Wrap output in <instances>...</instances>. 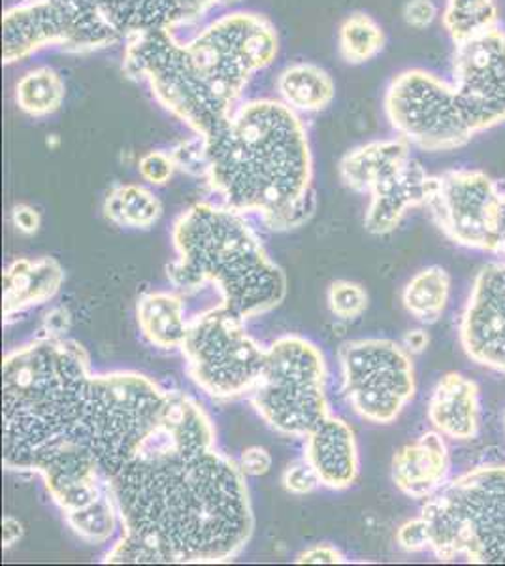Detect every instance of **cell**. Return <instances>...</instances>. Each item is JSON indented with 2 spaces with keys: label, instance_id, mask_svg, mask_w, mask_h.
Masks as SVG:
<instances>
[{
  "label": "cell",
  "instance_id": "1",
  "mask_svg": "<svg viewBox=\"0 0 505 566\" xmlns=\"http://www.w3.org/2000/svg\"><path fill=\"white\" fill-rule=\"evenodd\" d=\"M167 399L144 374H91L77 342L36 338L2 365L4 469L39 472L63 514L85 509L136 458Z\"/></svg>",
  "mask_w": 505,
  "mask_h": 566
},
{
  "label": "cell",
  "instance_id": "2",
  "mask_svg": "<svg viewBox=\"0 0 505 566\" xmlns=\"http://www.w3.org/2000/svg\"><path fill=\"white\" fill-rule=\"evenodd\" d=\"M240 464L191 448L162 416L135 459L108 483L123 538L104 563H224L248 546L253 510Z\"/></svg>",
  "mask_w": 505,
  "mask_h": 566
},
{
  "label": "cell",
  "instance_id": "3",
  "mask_svg": "<svg viewBox=\"0 0 505 566\" xmlns=\"http://www.w3.org/2000/svg\"><path fill=\"white\" fill-rule=\"evenodd\" d=\"M204 180L221 205L274 231L304 226L317 208L314 159L301 114L280 98H251L202 138Z\"/></svg>",
  "mask_w": 505,
  "mask_h": 566
},
{
  "label": "cell",
  "instance_id": "4",
  "mask_svg": "<svg viewBox=\"0 0 505 566\" xmlns=\"http://www.w3.org/2000/svg\"><path fill=\"white\" fill-rule=\"evenodd\" d=\"M172 240L178 259L168 264V277L181 290L213 283L221 306L243 322L283 303L285 274L269 258L245 213L199 202L176 219Z\"/></svg>",
  "mask_w": 505,
  "mask_h": 566
},
{
  "label": "cell",
  "instance_id": "5",
  "mask_svg": "<svg viewBox=\"0 0 505 566\" xmlns=\"http://www.w3.org/2000/svg\"><path fill=\"white\" fill-rule=\"evenodd\" d=\"M429 547L443 560L505 563V467H483L449 483L422 510Z\"/></svg>",
  "mask_w": 505,
  "mask_h": 566
},
{
  "label": "cell",
  "instance_id": "6",
  "mask_svg": "<svg viewBox=\"0 0 505 566\" xmlns=\"http://www.w3.org/2000/svg\"><path fill=\"white\" fill-rule=\"evenodd\" d=\"M187 57L202 84L215 97L236 108L259 72L274 65L280 36L263 13H223L186 40Z\"/></svg>",
  "mask_w": 505,
  "mask_h": 566
},
{
  "label": "cell",
  "instance_id": "7",
  "mask_svg": "<svg viewBox=\"0 0 505 566\" xmlns=\"http://www.w3.org/2000/svg\"><path fill=\"white\" fill-rule=\"evenodd\" d=\"M123 72L144 82L159 106L200 138L211 135L232 109L211 93L187 57L186 42L173 31L138 34L125 42Z\"/></svg>",
  "mask_w": 505,
  "mask_h": 566
},
{
  "label": "cell",
  "instance_id": "8",
  "mask_svg": "<svg viewBox=\"0 0 505 566\" xmlns=\"http://www.w3.org/2000/svg\"><path fill=\"white\" fill-rule=\"evenodd\" d=\"M325 381L327 365L319 348L302 336H283L266 349L251 405L274 431L306 438L330 413Z\"/></svg>",
  "mask_w": 505,
  "mask_h": 566
},
{
  "label": "cell",
  "instance_id": "9",
  "mask_svg": "<svg viewBox=\"0 0 505 566\" xmlns=\"http://www.w3.org/2000/svg\"><path fill=\"white\" fill-rule=\"evenodd\" d=\"M181 352L191 380L219 400L253 392L266 365V349L248 335L242 317L223 306L192 317Z\"/></svg>",
  "mask_w": 505,
  "mask_h": 566
},
{
  "label": "cell",
  "instance_id": "10",
  "mask_svg": "<svg viewBox=\"0 0 505 566\" xmlns=\"http://www.w3.org/2000/svg\"><path fill=\"white\" fill-rule=\"evenodd\" d=\"M383 108L397 135L424 151H453L477 136L454 85L427 69L392 77Z\"/></svg>",
  "mask_w": 505,
  "mask_h": 566
},
{
  "label": "cell",
  "instance_id": "11",
  "mask_svg": "<svg viewBox=\"0 0 505 566\" xmlns=\"http://www.w3.org/2000/svg\"><path fill=\"white\" fill-rule=\"evenodd\" d=\"M122 42L108 21L74 0H20L2 15V61L7 66L50 48L90 53Z\"/></svg>",
  "mask_w": 505,
  "mask_h": 566
},
{
  "label": "cell",
  "instance_id": "12",
  "mask_svg": "<svg viewBox=\"0 0 505 566\" xmlns=\"http://www.w3.org/2000/svg\"><path fill=\"white\" fill-rule=\"evenodd\" d=\"M339 365L349 405L371 423H392L415 395L413 365L394 342H347Z\"/></svg>",
  "mask_w": 505,
  "mask_h": 566
},
{
  "label": "cell",
  "instance_id": "13",
  "mask_svg": "<svg viewBox=\"0 0 505 566\" xmlns=\"http://www.w3.org/2000/svg\"><path fill=\"white\" fill-rule=\"evenodd\" d=\"M496 181L481 170H449L434 176L427 202L432 218L449 239L475 250L499 251L496 237Z\"/></svg>",
  "mask_w": 505,
  "mask_h": 566
},
{
  "label": "cell",
  "instance_id": "14",
  "mask_svg": "<svg viewBox=\"0 0 505 566\" xmlns=\"http://www.w3.org/2000/svg\"><path fill=\"white\" fill-rule=\"evenodd\" d=\"M475 133L505 123V31L502 27L480 39L454 45L453 80Z\"/></svg>",
  "mask_w": 505,
  "mask_h": 566
},
{
  "label": "cell",
  "instance_id": "15",
  "mask_svg": "<svg viewBox=\"0 0 505 566\" xmlns=\"http://www.w3.org/2000/svg\"><path fill=\"white\" fill-rule=\"evenodd\" d=\"M461 338L475 363L505 373V264L486 266L475 280Z\"/></svg>",
  "mask_w": 505,
  "mask_h": 566
},
{
  "label": "cell",
  "instance_id": "16",
  "mask_svg": "<svg viewBox=\"0 0 505 566\" xmlns=\"http://www.w3.org/2000/svg\"><path fill=\"white\" fill-rule=\"evenodd\" d=\"M90 7L116 29L123 42L154 31L191 25L218 8L240 0H74Z\"/></svg>",
  "mask_w": 505,
  "mask_h": 566
},
{
  "label": "cell",
  "instance_id": "17",
  "mask_svg": "<svg viewBox=\"0 0 505 566\" xmlns=\"http://www.w3.org/2000/svg\"><path fill=\"white\" fill-rule=\"evenodd\" d=\"M434 176L421 163L410 159L400 170L370 191V207L366 210L365 227L370 234L394 231L411 208L427 207Z\"/></svg>",
  "mask_w": 505,
  "mask_h": 566
},
{
  "label": "cell",
  "instance_id": "18",
  "mask_svg": "<svg viewBox=\"0 0 505 566\" xmlns=\"http://www.w3.org/2000/svg\"><path fill=\"white\" fill-rule=\"evenodd\" d=\"M304 459L314 467L320 483L330 490H346L358 474V451L351 427L328 413L306 434Z\"/></svg>",
  "mask_w": 505,
  "mask_h": 566
},
{
  "label": "cell",
  "instance_id": "19",
  "mask_svg": "<svg viewBox=\"0 0 505 566\" xmlns=\"http://www.w3.org/2000/svg\"><path fill=\"white\" fill-rule=\"evenodd\" d=\"M448 469L445 442L440 434L429 432L397 451L392 459V480L411 499H427L442 488Z\"/></svg>",
  "mask_w": 505,
  "mask_h": 566
},
{
  "label": "cell",
  "instance_id": "20",
  "mask_svg": "<svg viewBox=\"0 0 505 566\" xmlns=\"http://www.w3.org/2000/svg\"><path fill=\"white\" fill-rule=\"evenodd\" d=\"M64 282L61 264L52 258L18 259L2 276V314L4 323L21 312L44 304L57 295Z\"/></svg>",
  "mask_w": 505,
  "mask_h": 566
},
{
  "label": "cell",
  "instance_id": "21",
  "mask_svg": "<svg viewBox=\"0 0 505 566\" xmlns=\"http://www.w3.org/2000/svg\"><path fill=\"white\" fill-rule=\"evenodd\" d=\"M411 144L400 136L368 142L351 149L339 163V176L351 191L370 193L379 181L394 175L411 159Z\"/></svg>",
  "mask_w": 505,
  "mask_h": 566
},
{
  "label": "cell",
  "instance_id": "22",
  "mask_svg": "<svg viewBox=\"0 0 505 566\" xmlns=\"http://www.w3.org/2000/svg\"><path fill=\"white\" fill-rule=\"evenodd\" d=\"M429 418L445 437L459 440L474 437L480 424V402L474 381L466 380L461 374L445 376L430 400Z\"/></svg>",
  "mask_w": 505,
  "mask_h": 566
},
{
  "label": "cell",
  "instance_id": "23",
  "mask_svg": "<svg viewBox=\"0 0 505 566\" xmlns=\"http://www.w3.org/2000/svg\"><path fill=\"white\" fill-rule=\"evenodd\" d=\"M280 101L296 114H317L327 109L336 97V84L325 69L314 63L285 66L275 80Z\"/></svg>",
  "mask_w": 505,
  "mask_h": 566
},
{
  "label": "cell",
  "instance_id": "24",
  "mask_svg": "<svg viewBox=\"0 0 505 566\" xmlns=\"http://www.w3.org/2000/svg\"><path fill=\"white\" fill-rule=\"evenodd\" d=\"M136 319L141 335L162 349L181 348L187 325L183 301L173 293H149L136 304Z\"/></svg>",
  "mask_w": 505,
  "mask_h": 566
},
{
  "label": "cell",
  "instance_id": "25",
  "mask_svg": "<svg viewBox=\"0 0 505 566\" xmlns=\"http://www.w3.org/2000/svg\"><path fill=\"white\" fill-rule=\"evenodd\" d=\"M66 97V85L53 66H34L15 82V106L34 119L50 117L61 109Z\"/></svg>",
  "mask_w": 505,
  "mask_h": 566
},
{
  "label": "cell",
  "instance_id": "26",
  "mask_svg": "<svg viewBox=\"0 0 505 566\" xmlns=\"http://www.w3.org/2000/svg\"><path fill=\"white\" fill-rule=\"evenodd\" d=\"M440 18L454 45L480 39L502 27L498 0H445Z\"/></svg>",
  "mask_w": 505,
  "mask_h": 566
},
{
  "label": "cell",
  "instance_id": "27",
  "mask_svg": "<svg viewBox=\"0 0 505 566\" xmlns=\"http://www.w3.org/2000/svg\"><path fill=\"white\" fill-rule=\"evenodd\" d=\"M104 216L116 226L149 229L162 216V205L148 187L128 184L109 191L104 200Z\"/></svg>",
  "mask_w": 505,
  "mask_h": 566
},
{
  "label": "cell",
  "instance_id": "28",
  "mask_svg": "<svg viewBox=\"0 0 505 566\" xmlns=\"http://www.w3.org/2000/svg\"><path fill=\"white\" fill-rule=\"evenodd\" d=\"M383 27L368 13H351L341 21L338 31V50L341 59L349 65H365L378 57L385 50Z\"/></svg>",
  "mask_w": 505,
  "mask_h": 566
},
{
  "label": "cell",
  "instance_id": "29",
  "mask_svg": "<svg viewBox=\"0 0 505 566\" xmlns=\"http://www.w3.org/2000/svg\"><path fill=\"white\" fill-rule=\"evenodd\" d=\"M448 272L440 266H430L419 272L403 291V304L422 322H435L442 316L449 298Z\"/></svg>",
  "mask_w": 505,
  "mask_h": 566
},
{
  "label": "cell",
  "instance_id": "30",
  "mask_svg": "<svg viewBox=\"0 0 505 566\" xmlns=\"http://www.w3.org/2000/svg\"><path fill=\"white\" fill-rule=\"evenodd\" d=\"M64 517L72 531L91 544L109 541V536L116 533V525L119 522L116 502L109 495V490L95 502H91L90 506L64 514Z\"/></svg>",
  "mask_w": 505,
  "mask_h": 566
},
{
  "label": "cell",
  "instance_id": "31",
  "mask_svg": "<svg viewBox=\"0 0 505 566\" xmlns=\"http://www.w3.org/2000/svg\"><path fill=\"white\" fill-rule=\"evenodd\" d=\"M368 306V295L358 283L339 280L328 290V308L339 319H355L362 316Z\"/></svg>",
  "mask_w": 505,
  "mask_h": 566
},
{
  "label": "cell",
  "instance_id": "32",
  "mask_svg": "<svg viewBox=\"0 0 505 566\" xmlns=\"http://www.w3.org/2000/svg\"><path fill=\"white\" fill-rule=\"evenodd\" d=\"M170 154L179 170L197 178H206L208 163H206L204 142L200 136L194 135L191 140L181 142Z\"/></svg>",
  "mask_w": 505,
  "mask_h": 566
},
{
  "label": "cell",
  "instance_id": "33",
  "mask_svg": "<svg viewBox=\"0 0 505 566\" xmlns=\"http://www.w3.org/2000/svg\"><path fill=\"white\" fill-rule=\"evenodd\" d=\"M138 170H140L141 178L149 181L151 186H165L178 170V165L173 161L170 151L157 149V151H149L141 157Z\"/></svg>",
  "mask_w": 505,
  "mask_h": 566
},
{
  "label": "cell",
  "instance_id": "34",
  "mask_svg": "<svg viewBox=\"0 0 505 566\" xmlns=\"http://www.w3.org/2000/svg\"><path fill=\"white\" fill-rule=\"evenodd\" d=\"M320 480L317 476V472H315L314 467L307 463L306 459L304 461H298V463H293L285 470V474H283V485H285V490L288 493H293V495H307V493H312V491L319 485Z\"/></svg>",
  "mask_w": 505,
  "mask_h": 566
},
{
  "label": "cell",
  "instance_id": "35",
  "mask_svg": "<svg viewBox=\"0 0 505 566\" xmlns=\"http://www.w3.org/2000/svg\"><path fill=\"white\" fill-rule=\"evenodd\" d=\"M403 21L413 29H427L440 18V8L434 0H408L403 7Z\"/></svg>",
  "mask_w": 505,
  "mask_h": 566
},
{
  "label": "cell",
  "instance_id": "36",
  "mask_svg": "<svg viewBox=\"0 0 505 566\" xmlns=\"http://www.w3.org/2000/svg\"><path fill=\"white\" fill-rule=\"evenodd\" d=\"M240 469L245 476H264L272 469V458L269 450H264L261 446H253L243 451L240 458Z\"/></svg>",
  "mask_w": 505,
  "mask_h": 566
},
{
  "label": "cell",
  "instance_id": "37",
  "mask_svg": "<svg viewBox=\"0 0 505 566\" xmlns=\"http://www.w3.org/2000/svg\"><path fill=\"white\" fill-rule=\"evenodd\" d=\"M398 544L408 549V552H417L422 547H429V528L422 517L413 520V522L406 523L400 531H398Z\"/></svg>",
  "mask_w": 505,
  "mask_h": 566
},
{
  "label": "cell",
  "instance_id": "38",
  "mask_svg": "<svg viewBox=\"0 0 505 566\" xmlns=\"http://www.w3.org/2000/svg\"><path fill=\"white\" fill-rule=\"evenodd\" d=\"M296 563L301 565H336V563H346V557L334 546L319 544V546L309 547L304 554L298 555Z\"/></svg>",
  "mask_w": 505,
  "mask_h": 566
},
{
  "label": "cell",
  "instance_id": "39",
  "mask_svg": "<svg viewBox=\"0 0 505 566\" xmlns=\"http://www.w3.org/2000/svg\"><path fill=\"white\" fill-rule=\"evenodd\" d=\"M71 327V316L64 308H55L45 316L44 327L36 338H63L64 331Z\"/></svg>",
  "mask_w": 505,
  "mask_h": 566
},
{
  "label": "cell",
  "instance_id": "40",
  "mask_svg": "<svg viewBox=\"0 0 505 566\" xmlns=\"http://www.w3.org/2000/svg\"><path fill=\"white\" fill-rule=\"evenodd\" d=\"M13 226L25 234H34L40 229V213L29 205H18L12 210Z\"/></svg>",
  "mask_w": 505,
  "mask_h": 566
},
{
  "label": "cell",
  "instance_id": "41",
  "mask_svg": "<svg viewBox=\"0 0 505 566\" xmlns=\"http://www.w3.org/2000/svg\"><path fill=\"white\" fill-rule=\"evenodd\" d=\"M21 536H23L21 523L10 517V515L4 517L2 520V546L12 547L15 542L20 541Z\"/></svg>",
  "mask_w": 505,
  "mask_h": 566
},
{
  "label": "cell",
  "instance_id": "42",
  "mask_svg": "<svg viewBox=\"0 0 505 566\" xmlns=\"http://www.w3.org/2000/svg\"><path fill=\"white\" fill-rule=\"evenodd\" d=\"M494 227H496L499 251H505V193H502V197H499L498 208H496V218H494Z\"/></svg>",
  "mask_w": 505,
  "mask_h": 566
},
{
  "label": "cell",
  "instance_id": "43",
  "mask_svg": "<svg viewBox=\"0 0 505 566\" xmlns=\"http://www.w3.org/2000/svg\"><path fill=\"white\" fill-rule=\"evenodd\" d=\"M403 344H406V348L413 352V354H419V352L427 348V344H429V336L424 335L422 331H411V333L406 335Z\"/></svg>",
  "mask_w": 505,
  "mask_h": 566
}]
</instances>
